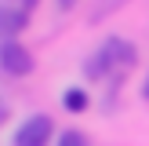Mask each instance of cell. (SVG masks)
<instances>
[{"mask_svg": "<svg viewBox=\"0 0 149 146\" xmlns=\"http://www.w3.org/2000/svg\"><path fill=\"white\" fill-rule=\"evenodd\" d=\"M135 62V48L127 40H106L98 51V58L91 62V73H102V69H116V66H131Z\"/></svg>", "mask_w": 149, "mask_h": 146, "instance_id": "1", "label": "cell"}, {"mask_svg": "<svg viewBox=\"0 0 149 146\" xmlns=\"http://www.w3.org/2000/svg\"><path fill=\"white\" fill-rule=\"evenodd\" d=\"M51 117H44V113H36V117H29L26 124L18 128V135H15V146H47L51 142Z\"/></svg>", "mask_w": 149, "mask_h": 146, "instance_id": "2", "label": "cell"}, {"mask_svg": "<svg viewBox=\"0 0 149 146\" xmlns=\"http://www.w3.org/2000/svg\"><path fill=\"white\" fill-rule=\"evenodd\" d=\"M0 66H4L7 73H15V77H26V73L33 69V55H29L18 40H4L0 44Z\"/></svg>", "mask_w": 149, "mask_h": 146, "instance_id": "3", "label": "cell"}, {"mask_svg": "<svg viewBox=\"0 0 149 146\" xmlns=\"http://www.w3.org/2000/svg\"><path fill=\"white\" fill-rule=\"evenodd\" d=\"M26 7H0V40H15L26 29Z\"/></svg>", "mask_w": 149, "mask_h": 146, "instance_id": "4", "label": "cell"}, {"mask_svg": "<svg viewBox=\"0 0 149 146\" xmlns=\"http://www.w3.org/2000/svg\"><path fill=\"white\" fill-rule=\"evenodd\" d=\"M62 102H65V110H69V113H80V110H87V95L80 91V88H69Z\"/></svg>", "mask_w": 149, "mask_h": 146, "instance_id": "5", "label": "cell"}, {"mask_svg": "<svg viewBox=\"0 0 149 146\" xmlns=\"http://www.w3.org/2000/svg\"><path fill=\"white\" fill-rule=\"evenodd\" d=\"M58 146H87V142H84V135H80V131H65V135L58 139Z\"/></svg>", "mask_w": 149, "mask_h": 146, "instance_id": "6", "label": "cell"}, {"mask_svg": "<svg viewBox=\"0 0 149 146\" xmlns=\"http://www.w3.org/2000/svg\"><path fill=\"white\" fill-rule=\"evenodd\" d=\"M4 117H7V106H4V102H0V121H4Z\"/></svg>", "mask_w": 149, "mask_h": 146, "instance_id": "7", "label": "cell"}, {"mask_svg": "<svg viewBox=\"0 0 149 146\" xmlns=\"http://www.w3.org/2000/svg\"><path fill=\"white\" fill-rule=\"evenodd\" d=\"M58 4H62V7H73V4H77V0H58Z\"/></svg>", "mask_w": 149, "mask_h": 146, "instance_id": "8", "label": "cell"}, {"mask_svg": "<svg viewBox=\"0 0 149 146\" xmlns=\"http://www.w3.org/2000/svg\"><path fill=\"white\" fill-rule=\"evenodd\" d=\"M33 4H36V0H26V11H29V7H33Z\"/></svg>", "mask_w": 149, "mask_h": 146, "instance_id": "9", "label": "cell"}, {"mask_svg": "<svg viewBox=\"0 0 149 146\" xmlns=\"http://www.w3.org/2000/svg\"><path fill=\"white\" fill-rule=\"evenodd\" d=\"M146 99H149V80H146Z\"/></svg>", "mask_w": 149, "mask_h": 146, "instance_id": "10", "label": "cell"}]
</instances>
